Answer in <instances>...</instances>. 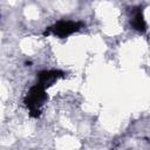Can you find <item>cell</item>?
Returning a JSON list of instances; mask_svg holds the SVG:
<instances>
[{
    "label": "cell",
    "mask_w": 150,
    "mask_h": 150,
    "mask_svg": "<svg viewBox=\"0 0 150 150\" xmlns=\"http://www.w3.org/2000/svg\"><path fill=\"white\" fill-rule=\"evenodd\" d=\"M46 100H47V94L45 91V88H42L39 84H35L34 87L30 88V90L28 91L25 98V103L29 109V115L32 117L40 116V108L46 102Z\"/></svg>",
    "instance_id": "obj_1"
},
{
    "label": "cell",
    "mask_w": 150,
    "mask_h": 150,
    "mask_svg": "<svg viewBox=\"0 0 150 150\" xmlns=\"http://www.w3.org/2000/svg\"><path fill=\"white\" fill-rule=\"evenodd\" d=\"M83 26L82 22L79 21H59L55 25L50 26L49 28H47L43 32V35H55L59 38H66L75 32H77L81 27Z\"/></svg>",
    "instance_id": "obj_2"
},
{
    "label": "cell",
    "mask_w": 150,
    "mask_h": 150,
    "mask_svg": "<svg viewBox=\"0 0 150 150\" xmlns=\"http://www.w3.org/2000/svg\"><path fill=\"white\" fill-rule=\"evenodd\" d=\"M62 76H63V73L60 70H43L39 73L36 84L46 89L47 87L52 86L59 77H62Z\"/></svg>",
    "instance_id": "obj_3"
},
{
    "label": "cell",
    "mask_w": 150,
    "mask_h": 150,
    "mask_svg": "<svg viewBox=\"0 0 150 150\" xmlns=\"http://www.w3.org/2000/svg\"><path fill=\"white\" fill-rule=\"evenodd\" d=\"M131 26L134 29L138 30V32H145L146 29V25H145V21H144V18H143V14H142V11L141 9H137L131 19Z\"/></svg>",
    "instance_id": "obj_4"
}]
</instances>
